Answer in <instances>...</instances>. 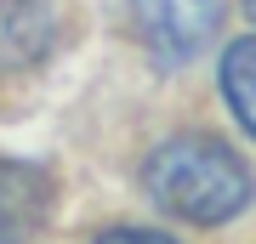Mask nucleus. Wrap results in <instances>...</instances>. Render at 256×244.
<instances>
[{
  "instance_id": "1",
  "label": "nucleus",
  "mask_w": 256,
  "mask_h": 244,
  "mask_svg": "<svg viewBox=\"0 0 256 244\" xmlns=\"http://www.w3.org/2000/svg\"><path fill=\"white\" fill-rule=\"evenodd\" d=\"M148 199L200 227H216L250 205V171L216 136H171L142 165Z\"/></svg>"
},
{
  "instance_id": "2",
  "label": "nucleus",
  "mask_w": 256,
  "mask_h": 244,
  "mask_svg": "<svg viewBox=\"0 0 256 244\" xmlns=\"http://www.w3.org/2000/svg\"><path fill=\"white\" fill-rule=\"evenodd\" d=\"M142 45L160 63H188L216 40L222 0H126Z\"/></svg>"
},
{
  "instance_id": "3",
  "label": "nucleus",
  "mask_w": 256,
  "mask_h": 244,
  "mask_svg": "<svg viewBox=\"0 0 256 244\" xmlns=\"http://www.w3.org/2000/svg\"><path fill=\"white\" fill-rule=\"evenodd\" d=\"M52 216V176L40 165L0 159V244H28Z\"/></svg>"
},
{
  "instance_id": "4",
  "label": "nucleus",
  "mask_w": 256,
  "mask_h": 244,
  "mask_svg": "<svg viewBox=\"0 0 256 244\" xmlns=\"http://www.w3.org/2000/svg\"><path fill=\"white\" fill-rule=\"evenodd\" d=\"M52 0H0V68H28L52 51Z\"/></svg>"
},
{
  "instance_id": "5",
  "label": "nucleus",
  "mask_w": 256,
  "mask_h": 244,
  "mask_svg": "<svg viewBox=\"0 0 256 244\" xmlns=\"http://www.w3.org/2000/svg\"><path fill=\"white\" fill-rule=\"evenodd\" d=\"M222 97H228L234 119L256 136V34L228 45V57H222Z\"/></svg>"
},
{
  "instance_id": "6",
  "label": "nucleus",
  "mask_w": 256,
  "mask_h": 244,
  "mask_svg": "<svg viewBox=\"0 0 256 244\" xmlns=\"http://www.w3.org/2000/svg\"><path fill=\"white\" fill-rule=\"evenodd\" d=\"M97 244H176L165 233H148V227H114V233H102Z\"/></svg>"
},
{
  "instance_id": "7",
  "label": "nucleus",
  "mask_w": 256,
  "mask_h": 244,
  "mask_svg": "<svg viewBox=\"0 0 256 244\" xmlns=\"http://www.w3.org/2000/svg\"><path fill=\"white\" fill-rule=\"evenodd\" d=\"M239 6H245V11H250V17H256V0H239Z\"/></svg>"
}]
</instances>
